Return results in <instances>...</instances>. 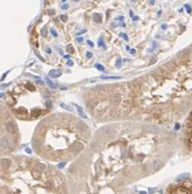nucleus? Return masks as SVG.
<instances>
[{"label":"nucleus","instance_id":"obj_1","mask_svg":"<svg viewBox=\"0 0 192 194\" xmlns=\"http://www.w3.org/2000/svg\"><path fill=\"white\" fill-rule=\"evenodd\" d=\"M178 146V136L161 126L124 121L102 127L69 166L68 187L118 193L164 167Z\"/></svg>","mask_w":192,"mask_h":194},{"label":"nucleus","instance_id":"obj_2","mask_svg":"<svg viewBox=\"0 0 192 194\" xmlns=\"http://www.w3.org/2000/svg\"><path fill=\"white\" fill-rule=\"evenodd\" d=\"M120 121L164 126L192 109V49L141 78L113 84Z\"/></svg>","mask_w":192,"mask_h":194},{"label":"nucleus","instance_id":"obj_3","mask_svg":"<svg viewBox=\"0 0 192 194\" xmlns=\"http://www.w3.org/2000/svg\"><path fill=\"white\" fill-rule=\"evenodd\" d=\"M92 137L91 129L77 116L66 112L48 115L36 127L32 146L48 163L74 161L83 154Z\"/></svg>","mask_w":192,"mask_h":194},{"label":"nucleus","instance_id":"obj_4","mask_svg":"<svg viewBox=\"0 0 192 194\" xmlns=\"http://www.w3.org/2000/svg\"><path fill=\"white\" fill-rule=\"evenodd\" d=\"M0 194H69L66 176L52 164L24 155L0 157Z\"/></svg>","mask_w":192,"mask_h":194},{"label":"nucleus","instance_id":"obj_5","mask_svg":"<svg viewBox=\"0 0 192 194\" xmlns=\"http://www.w3.org/2000/svg\"><path fill=\"white\" fill-rule=\"evenodd\" d=\"M5 104L15 119L35 121L42 119L53 109V98L42 83L22 80L6 92Z\"/></svg>","mask_w":192,"mask_h":194},{"label":"nucleus","instance_id":"obj_6","mask_svg":"<svg viewBox=\"0 0 192 194\" xmlns=\"http://www.w3.org/2000/svg\"><path fill=\"white\" fill-rule=\"evenodd\" d=\"M21 145V133L7 105L0 100V157L12 155Z\"/></svg>","mask_w":192,"mask_h":194},{"label":"nucleus","instance_id":"obj_7","mask_svg":"<svg viewBox=\"0 0 192 194\" xmlns=\"http://www.w3.org/2000/svg\"><path fill=\"white\" fill-rule=\"evenodd\" d=\"M164 194H192V181L190 179H183L175 182L166 189Z\"/></svg>","mask_w":192,"mask_h":194},{"label":"nucleus","instance_id":"obj_8","mask_svg":"<svg viewBox=\"0 0 192 194\" xmlns=\"http://www.w3.org/2000/svg\"><path fill=\"white\" fill-rule=\"evenodd\" d=\"M183 144L189 153H192V109L187 116L183 128Z\"/></svg>","mask_w":192,"mask_h":194},{"label":"nucleus","instance_id":"obj_9","mask_svg":"<svg viewBox=\"0 0 192 194\" xmlns=\"http://www.w3.org/2000/svg\"><path fill=\"white\" fill-rule=\"evenodd\" d=\"M121 194H135V193H134L130 189H127V190H125V191H124L123 193H121Z\"/></svg>","mask_w":192,"mask_h":194},{"label":"nucleus","instance_id":"obj_10","mask_svg":"<svg viewBox=\"0 0 192 194\" xmlns=\"http://www.w3.org/2000/svg\"><path fill=\"white\" fill-rule=\"evenodd\" d=\"M51 34L54 36V37H56V36H58V33H56V32L54 31V30H51Z\"/></svg>","mask_w":192,"mask_h":194}]
</instances>
